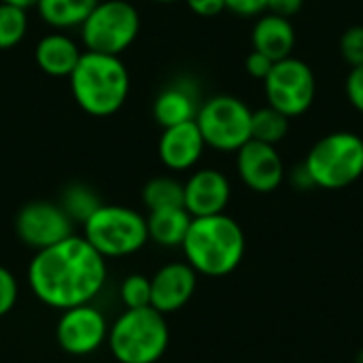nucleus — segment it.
<instances>
[{
    "instance_id": "nucleus-1",
    "label": "nucleus",
    "mask_w": 363,
    "mask_h": 363,
    "mask_svg": "<svg viewBox=\"0 0 363 363\" xmlns=\"http://www.w3.org/2000/svg\"><path fill=\"white\" fill-rule=\"evenodd\" d=\"M104 281V257L74 234L36 251L28 266L30 289L43 304L57 311L89 304L102 291Z\"/></svg>"
},
{
    "instance_id": "nucleus-2",
    "label": "nucleus",
    "mask_w": 363,
    "mask_h": 363,
    "mask_svg": "<svg viewBox=\"0 0 363 363\" xmlns=\"http://www.w3.org/2000/svg\"><path fill=\"white\" fill-rule=\"evenodd\" d=\"M68 83L77 106L91 117L115 115L130 94V72L121 55L83 51Z\"/></svg>"
},
{
    "instance_id": "nucleus-3",
    "label": "nucleus",
    "mask_w": 363,
    "mask_h": 363,
    "mask_svg": "<svg viewBox=\"0 0 363 363\" xmlns=\"http://www.w3.org/2000/svg\"><path fill=\"white\" fill-rule=\"evenodd\" d=\"M181 247L187 264L198 274L225 277L240 266L247 240L242 228L232 217L221 213L211 217H194Z\"/></svg>"
},
{
    "instance_id": "nucleus-4",
    "label": "nucleus",
    "mask_w": 363,
    "mask_h": 363,
    "mask_svg": "<svg viewBox=\"0 0 363 363\" xmlns=\"http://www.w3.org/2000/svg\"><path fill=\"white\" fill-rule=\"evenodd\" d=\"M108 349L119 363H155L168 349L166 317L153 306L128 308L108 330Z\"/></svg>"
},
{
    "instance_id": "nucleus-5",
    "label": "nucleus",
    "mask_w": 363,
    "mask_h": 363,
    "mask_svg": "<svg viewBox=\"0 0 363 363\" xmlns=\"http://www.w3.org/2000/svg\"><path fill=\"white\" fill-rule=\"evenodd\" d=\"M313 185L338 191L363 177V138L355 132H332L321 136L302 162Z\"/></svg>"
},
{
    "instance_id": "nucleus-6",
    "label": "nucleus",
    "mask_w": 363,
    "mask_h": 363,
    "mask_svg": "<svg viewBox=\"0 0 363 363\" xmlns=\"http://www.w3.org/2000/svg\"><path fill=\"white\" fill-rule=\"evenodd\" d=\"M83 238L106 259L140 251L147 240V217L119 204H102L85 223Z\"/></svg>"
},
{
    "instance_id": "nucleus-7",
    "label": "nucleus",
    "mask_w": 363,
    "mask_h": 363,
    "mask_svg": "<svg viewBox=\"0 0 363 363\" xmlns=\"http://www.w3.org/2000/svg\"><path fill=\"white\" fill-rule=\"evenodd\" d=\"M79 30L85 51L121 55L138 38L140 13L130 0H98Z\"/></svg>"
},
{
    "instance_id": "nucleus-8",
    "label": "nucleus",
    "mask_w": 363,
    "mask_h": 363,
    "mask_svg": "<svg viewBox=\"0 0 363 363\" xmlns=\"http://www.w3.org/2000/svg\"><path fill=\"white\" fill-rule=\"evenodd\" d=\"M251 115L253 111L245 100L230 94H219L202 100L194 121L206 147L221 153H236L251 140Z\"/></svg>"
},
{
    "instance_id": "nucleus-9",
    "label": "nucleus",
    "mask_w": 363,
    "mask_h": 363,
    "mask_svg": "<svg viewBox=\"0 0 363 363\" xmlns=\"http://www.w3.org/2000/svg\"><path fill=\"white\" fill-rule=\"evenodd\" d=\"M268 106L294 119L304 115L317 96V79L313 68L294 55L274 62L270 74L264 79Z\"/></svg>"
},
{
    "instance_id": "nucleus-10",
    "label": "nucleus",
    "mask_w": 363,
    "mask_h": 363,
    "mask_svg": "<svg viewBox=\"0 0 363 363\" xmlns=\"http://www.w3.org/2000/svg\"><path fill=\"white\" fill-rule=\"evenodd\" d=\"M72 219L60 206V202L34 200L19 208L15 217L17 238L34 251L47 249L68 236H72Z\"/></svg>"
},
{
    "instance_id": "nucleus-11",
    "label": "nucleus",
    "mask_w": 363,
    "mask_h": 363,
    "mask_svg": "<svg viewBox=\"0 0 363 363\" xmlns=\"http://www.w3.org/2000/svg\"><path fill=\"white\" fill-rule=\"evenodd\" d=\"M108 336L106 319L91 304H81L64 311L57 321L55 338L62 351L68 355H89L102 347Z\"/></svg>"
},
{
    "instance_id": "nucleus-12",
    "label": "nucleus",
    "mask_w": 363,
    "mask_h": 363,
    "mask_svg": "<svg viewBox=\"0 0 363 363\" xmlns=\"http://www.w3.org/2000/svg\"><path fill=\"white\" fill-rule=\"evenodd\" d=\"M236 172L255 194H272L285 181V164L277 147L253 138L236 151Z\"/></svg>"
},
{
    "instance_id": "nucleus-13",
    "label": "nucleus",
    "mask_w": 363,
    "mask_h": 363,
    "mask_svg": "<svg viewBox=\"0 0 363 363\" xmlns=\"http://www.w3.org/2000/svg\"><path fill=\"white\" fill-rule=\"evenodd\" d=\"M232 198V185L221 170L200 168L183 183V206L191 217L221 215Z\"/></svg>"
},
{
    "instance_id": "nucleus-14",
    "label": "nucleus",
    "mask_w": 363,
    "mask_h": 363,
    "mask_svg": "<svg viewBox=\"0 0 363 363\" xmlns=\"http://www.w3.org/2000/svg\"><path fill=\"white\" fill-rule=\"evenodd\" d=\"M196 283L198 272L187 262L166 264L151 279V306L162 315H170L183 308L191 300Z\"/></svg>"
},
{
    "instance_id": "nucleus-15",
    "label": "nucleus",
    "mask_w": 363,
    "mask_h": 363,
    "mask_svg": "<svg viewBox=\"0 0 363 363\" xmlns=\"http://www.w3.org/2000/svg\"><path fill=\"white\" fill-rule=\"evenodd\" d=\"M206 143L196 121H185L162 130L157 143V155L168 170L185 172L191 170L204 155Z\"/></svg>"
},
{
    "instance_id": "nucleus-16",
    "label": "nucleus",
    "mask_w": 363,
    "mask_h": 363,
    "mask_svg": "<svg viewBox=\"0 0 363 363\" xmlns=\"http://www.w3.org/2000/svg\"><path fill=\"white\" fill-rule=\"evenodd\" d=\"M200 89L194 79L181 77L168 83L153 100V119L162 128L194 121L200 111Z\"/></svg>"
},
{
    "instance_id": "nucleus-17",
    "label": "nucleus",
    "mask_w": 363,
    "mask_h": 363,
    "mask_svg": "<svg viewBox=\"0 0 363 363\" xmlns=\"http://www.w3.org/2000/svg\"><path fill=\"white\" fill-rule=\"evenodd\" d=\"M253 49L268 55L272 62L285 60L294 53L296 47V28L291 19L274 15V13H262L253 26L251 32Z\"/></svg>"
},
{
    "instance_id": "nucleus-18",
    "label": "nucleus",
    "mask_w": 363,
    "mask_h": 363,
    "mask_svg": "<svg viewBox=\"0 0 363 363\" xmlns=\"http://www.w3.org/2000/svg\"><path fill=\"white\" fill-rule=\"evenodd\" d=\"M81 55H83L81 47L68 34L57 30L45 34L34 49L36 66L53 79H68L74 66L79 64Z\"/></svg>"
},
{
    "instance_id": "nucleus-19",
    "label": "nucleus",
    "mask_w": 363,
    "mask_h": 363,
    "mask_svg": "<svg viewBox=\"0 0 363 363\" xmlns=\"http://www.w3.org/2000/svg\"><path fill=\"white\" fill-rule=\"evenodd\" d=\"M191 219L194 217L185 211V206L149 211L147 217L149 240H153L160 247H181L191 225Z\"/></svg>"
},
{
    "instance_id": "nucleus-20",
    "label": "nucleus",
    "mask_w": 363,
    "mask_h": 363,
    "mask_svg": "<svg viewBox=\"0 0 363 363\" xmlns=\"http://www.w3.org/2000/svg\"><path fill=\"white\" fill-rule=\"evenodd\" d=\"M98 0H36L38 17L57 32L81 28Z\"/></svg>"
},
{
    "instance_id": "nucleus-21",
    "label": "nucleus",
    "mask_w": 363,
    "mask_h": 363,
    "mask_svg": "<svg viewBox=\"0 0 363 363\" xmlns=\"http://www.w3.org/2000/svg\"><path fill=\"white\" fill-rule=\"evenodd\" d=\"M60 206L66 211V215L72 219V223H85L102 206V202L89 185L70 183L62 191Z\"/></svg>"
},
{
    "instance_id": "nucleus-22",
    "label": "nucleus",
    "mask_w": 363,
    "mask_h": 363,
    "mask_svg": "<svg viewBox=\"0 0 363 363\" xmlns=\"http://www.w3.org/2000/svg\"><path fill=\"white\" fill-rule=\"evenodd\" d=\"M289 132V117H285L281 111L272 106H264L253 111L251 115V138L266 143V145H279L285 140Z\"/></svg>"
},
{
    "instance_id": "nucleus-23",
    "label": "nucleus",
    "mask_w": 363,
    "mask_h": 363,
    "mask_svg": "<svg viewBox=\"0 0 363 363\" xmlns=\"http://www.w3.org/2000/svg\"><path fill=\"white\" fill-rule=\"evenodd\" d=\"M143 202L149 211L183 206V183L172 177H155L143 187Z\"/></svg>"
},
{
    "instance_id": "nucleus-24",
    "label": "nucleus",
    "mask_w": 363,
    "mask_h": 363,
    "mask_svg": "<svg viewBox=\"0 0 363 363\" xmlns=\"http://www.w3.org/2000/svg\"><path fill=\"white\" fill-rule=\"evenodd\" d=\"M28 9L0 2V51L17 47L28 34Z\"/></svg>"
},
{
    "instance_id": "nucleus-25",
    "label": "nucleus",
    "mask_w": 363,
    "mask_h": 363,
    "mask_svg": "<svg viewBox=\"0 0 363 363\" xmlns=\"http://www.w3.org/2000/svg\"><path fill=\"white\" fill-rule=\"evenodd\" d=\"M121 300L125 308H145L151 306V279L143 274H130L121 283Z\"/></svg>"
},
{
    "instance_id": "nucleus-26",
    "label": "nucleus",
    "mask_w": 363,
    "mask_h": 363,
    "mask_svg": "<svg viewBox=\"0 0 363 363\" xmlns=\"http://www.w3.org/2000/svg\"><path fill=\"white\" fill-rule=\"evenodd\" d=\"M340 55L353 68L363 64V26H351L340 36Z\"/></svg>"
},
{
    "instance_id": "nucleus-27",
    "label": "nucleus",
    "mask_w": 363,
    "mask_h": 363,
    "mask_svg": "<svg viewBox=\"0 0 363 363\" xmlns=\"http://www.w3.org/2000/svg\"><path fill=\"white\" fill-rule=\"evenodd\" d=\"M17 296H19V287L15 277L0 266V317L9 315L15 304H17Z\"/></svg>"
},
{
    "instance_id": "nucleus-28",
    "label": "nucleus",
    "mask_w": 363,
    "mask_h": 363,
    "mask_svg": "<svg viewBox=\"0 0 363 363\" xmlns=\"http://www.w3.org/2000/svg\"><path fill=\"white\" fill-rule=\"evenodd\" d=\"M345 91H347L351 106L363 115V64L362 66H353L349 70L347 81H345Z\"/></svg>"
},
{
    "instance_id": "nucleus-29",
    "label": "nucleus",
    "mask_w": 363,
    "mask_h": 363,
    "mask_svg": "<svg viewBox=\"0 0 363 363\" xmlns=\"http://www.w3.org/2000/svg\"><path fill=\"white\" fill-rule=\"evenodd\" d=\"M270 0H225V11H232L238 17H259L268 11Z\"/></svg>"
},
{
    "instance_id": "nucleus-30",
    "label": "nucleus",
    "mask_w": 363,
    "mask_h": 363,
    "mask_svg": "<svg viewBox=\"0 0 363 363\" xmlns=\"http://www.w3.org/2000/svg\"><path fill=\"white\" fill-rule=\"evenodd\" d=\"M272 66H274V62H272L268 55H264V53H259V51H255V49H253V51L247 55V60H245L247 72H249L253 79H259V81H264V79L270 74Z\"/></svg>"
},
{
    "instance_id": "nucleus-31",
    "label": "nucleus",
    "mask_w": 363,
    "mask_h": 363,
    "mask_svg": "<svg viewBox=\"0 0 363 363\" xmlns=\"http://www.w3.org/2000/svg\"><path fill=\"white\" fill-rule=\"evenodd\" d=\"M185 4L198 17H217L225 11V0H185Z\"/></svg>"
},
{
    "instance_id": "nucleus-32",
    "label": "nucleus",
    "mask_w": 363,
    "mask_h": 363,
    "mask_svg": "<svg viewBox=\"0 0 363 363\" xmlns=\"http://www.w3.org/2000/svg\"><path fill=\"white\" fill-rule=\"evenodd\" d=\"M302 4H304V0H270L268 2V13L291 19L294 15L300 13Z\"/></svg>"
},
{
    "instance_id": "nucleus-33",
    "label": "nucleus",
    "mask_w": 363,
    "mask_h": 363,
    "mask_svg": "<svg viewBox=\"0 0 363 363\" xmlns=\"http://www.w3.org/2000/svg\"><path fill=\"white\" fill-rule=\"evenodd\" d=\"M291 185L296 189H311V187H315L311 177H308V172H306V168H304V164L294 166V170H291Z\"/></svg>"
},
{
    "instance_id": "nucleus-34",
    "label": "nucleus",
    "mask_w": 363,
    "mask_h": 363,
    "mask_svg": "<svg viewBox=\"0 0 363 363\" xmlns=\"http://www.w3.org/2000/svg\"><path fill=\"white\" fill-rule=\"evenodd\" d=\"M0 2H9V4H15V6H21V9H30L36 4V0H0Z\"/></svg>"
},
{
    "instance_id": "nucleus-35",
    "label": "nucleus",
    "mask_w": 363,
    "mask_h": 363,
    "mask_svg": "<svg viewBox=\"0 0 363 363\" xmlns=\"http://www.w3.org/2000/svg\"><path fill=\"white\" fill-rule=\"evenodd\" d=\"M151 2H155V4H174L179 0H151Z\"/></svg>"
}]
</instances>
